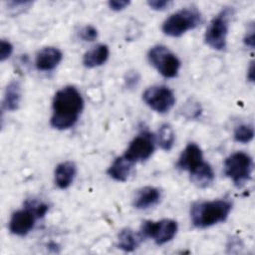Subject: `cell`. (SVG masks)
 I'll return each mask as SVG.
<instances>
[{
    "instance_id": "cell-1",
    "label": "cell",
    "mask_w": 255,
    "mask_h": 255,
    "mask_svg": "<svg viewBox=\"0 0 255 255\" xmlns=\"http://www.w3.org/2000/svg\"><path fill=\"white\" fill-rule=\"evenodd\" d=\"M83 108L84 100L75 87L67 86L60 89L52 103L51 126L60 130L72 128L77 123Z\"/></svg>"
},
{
    "instance_id": "cell-2",
    "label": "cell",
    "mask_w": 255,
    "mask_h": 255,
    "mask_svg": "<svg viewBox=\"0 0 255 255\" xmlns=\"http://www.w3.org/2000/svg\"><path fill=\"white\" fill-rule=\"evenodd\" d=\"M232 209L231 201L216 199L210 201H198L190 208L192 224L198 228H206L227 219Z\"/></svg>"
},
{
    "instance_id": "cell-3",
    "label": "cell",
    "mask_w": 255,
    "mask_h": 255,
    "mask_svg": "<svg viewBox=\"0 0 255 255\" xmlns=\"http://www.w3.org/2000/svg\"><path fill=\"white\" fill-rule=\"evenodd\" d=\"M201 21L200 12L194 7L182 8L164 20L162 32L170 37H179L185 32L196 28Z\"/></svg>"
},
{
    "instance_id": "cell-4",
    "label": "cell",
    "mask_w": 255,
    "mask_h": 255,
    "mask_svg": "<svg viewBox=\"0 0 255 255\" xmlns=\"http://www.w3.org/2000/svg\"><path fill=\"white\" fill-rule=\"evenodd\" d=\"M253 161L249 154L237 151L230 154L224 161V173L236 187H242L251 178Z\"/></svg>"
},
{
    "instance_id": "cell-5",
    "label": "cell",
    "mask_w": 255,
    "mask_h": 255,
    "mask_svg": "<svg viewBox=\"0 0 255 255\" xmlns=\"http://www.w3.org/2000/svg\"><path fill=\"white\" fill-rule=\"evenodd\" d=\"M232 14L233 10L230 7H226L222 9L209 23L204 34V40L212 49L221 51L226 48V37Z\"/></svg>"
},
{
    "instance_id": "cell-6",
    "label": "cell",
    "mask_w": 255,
    "mask_h": 255,
    "mask_svg": "<svg viewBox=\"0 0 255 255\" xmlns=\"http://www.w3.org/2000/svg\"><path fill=\"white\" fill-rule=\"evenodd\" d=\"M149 63L165 78H173L180 68L179 59L165 46L155 45L147 53Z\"/></svg>"
},
{
    "instance_id": "cell-7",
    "label": "cell",
    "mask_w": 255,
    "mask_h": 255,
    "mask_svg": "<svg viewBox=\"0 0 255 255\" xmlns=\"http://www.w3.org/2000/svg\"><path fill=\"white\" fill-rule=\"evenodd\" d=\"M177 223L172 219H162L159 221L146 220L140 227L142 238H152L155 244L162 245L170 241L177 232Z\"/></svg>"
},
{
    "instance_id": "cell-8",
    "label": "cell",
    "mask_w": 255,
    "mask_h": 255,
    "mask_svg": "<svg viewBox=\"0 0 255 255\" xmlns=\"http://www.w3.org/2000/svg\"><path fill=\"white\" fill-rule=\"evenodd\" d=\"M142 100L153 111L159 114L169 112L175 104L173 92L165 86H152L142 94Z\"/></svg>"
},
{
    "instance_id": "cell-9",
    "label": "cell",
    "mask_w": 255,
    "mask_h": 255,
    "mask_svg": "<svg viewBox=\"0 0 255 255\" xmlns=\"http://www.w3.org/2000/svg\"><path fill=\"white\" fill-rule=\"evenodd\" d=\"M154 150V138L148 131H142L135 136L124 153L134 163L147 159Z\"/></svg>"
},
{
    "instance_id": "cell-10",
    "label": "cell",
    "mask_w": 255,
    "mask_h": 255,
    "mask_svg": "<svg viewBox=\"0 0 255 255\" xmlns=\"http://www.w3.org/2000/svg\"><path fill=\"white\" fill-rule=\"evenodd\" d=\"M38 218L40 217L35 210L25 203L23 209L17 210L12 214L9 221V229L15 235L24 236L33 229Z\"/></svg>"
},
{
    "instance_id": "cell-11",
    "label": "cell",
    "mask_w": 255,
    "mask_h": 255,
    "mask_svg": "<svg viewBox=\"0 0 255 255\" xmlns=\"http://www.w3.org/2000/svg\"><path fill=\"white\" fill-rule=\"evenodd\" d=\"M62 58L63 54L59 49L55 47H46L37 54L35 65L39 71H51L60 64Z\"/></svg>"
},
{
    "instance_id": "cell-12",
    "label": "cell",
    "mask_w": 255,
    "mask_h": 255,
    "mask_svg": "<svg viewBox=\"0 0 255 255\" xmlns=\"http://www.w3.org/2000/svg\"><path fill=\"white\" fill-rule=\"evenodd\" d=\"M202 161H203V155L200 147L196 143L190 142L182 150L177 160L176 166L180 169L190 171Z\"/></svg>"
},
{
    "instance_id": "cell-13",
    "label": "cell",
    "mask_w": 255,
    "mask_h": 255,
    "mask_svg": "<svg viewBox=\"0 0 255 255\" xmlns=\"http://www.w3.org/2000/svg\"><path fill=\"white\" fill-rule=\"evenodd\" d=\"M160 199V191L153 186H144L137 190L133 198V206L137 209H146L156 205Z\"/></svg>"
},
{
    "instance_id": "cell-14",
    "label": "cell",
    "mask_w": 255,
    "mask_h": 255,
    "mask_svg": "<svg viewBox=\"0 0 255 255\" xmlns=\"http://www.w3.org/2000/svg\"><path fill=\"white\" fill-rule=\"evenodd\" d=\"M135 163L125 154L117 157L108 169V174L117 181H126Z\"/></svg>"
},
{
    "instance_id": "cell-15",
    "label": "cell",
    "mask_w": 255,
    "mask_h": 255,
    "mask_svg": "<svg viewBox=\"0 0 255 255\" xmlns=\"http://www.w3.org/2000/svg\"><path fill=\"white\" fill-rule=\"evenodd\" d=\"M76 173L77 167L73 161L61 162L55 169L56 185L61 189L68 188L73 183Z\"/></svg>"
},
{
    "instance_id": "cell-16",
    "label": "cell",
    "mask_w": 255,
    "mask_h": 255,
    "mask_svg": "<svg viewBox=\"0 0 255 255\" xmlns=\"http://www.w3.org/2000/svg\"><path fill=\"white\" fill-rule=\"evenodd\" d=\"M191 182L200 188L209 186L214 180V172L209 163L204 160L189 171Z\"/></svg>"
},
{
    "instance_id": "cell-17",
    "label": "cell",
    "mask_w": 255,
    "mask_h": 255,
    "mask_svg": "<svg viewBox=\"0 0 255 255\" xmlns=\"http://www.w3.org/2000/svg\"><path fill=\"white\" fill-rule=\"evenodd\" d=\"M109 54V47L105 44H99L84 54L83 64L87 68L99 67L108 60Z\"/></svg>"
},
{
    "instance_id": "cell-18",
    "label": "cell",
    "mask_w": 255,
    "mask_h": 255,
    "mask_svg": "<svg viewBox=\"0 0 255 255\" xmlns=\"http://www.w3.org/2000/svg\"><path fill=\"white\" fill-rule=\"evenodd\" d=\"M22 98V89L21 85L18 81H11L4 93V98L2 101L3 109L7 111H16L19 108L20 102Z\"/></svg>"
},
{
    "instance_id": "cell-19",
    "label": "cell",
    "mask_w": 255,
    "mask_h": 255,
    "mask_svg": "<svg viewBox=\"0 0 255 255\" xmlns=\"http://www.w3.org/2000/svg\"><path fill=\"white\" fill-rule=\"evenodd\" d=\"M142 239L143 238L139 232L135 233L130 228H125L119 233L118 246L124 251L130 252L139 246Z\"/></svg>"
},
{
    "instance_id": "cell-20",
    "label": "cell",
    "mask_w": 255,
    "mask_h": 255,
    "mask_svg": "<svg viewBox=\"0 0 255 255\" xmlns=\"http://www.w3.org/2000/svg\"><path fill=\"white\" fill-rule=\"evenodd\" d=\"M174 139H175V134H174V131H173L172 128L170 127V125L163 124L158 129L157 140H158L159 146L163 150L168 151L172 148Z\"/></svg>"
},
{
    "instance_id": "cell-21",
    "label": "cell",
    "mask_w": 255,
    "mask_h": 255,
    "mask_svg": "<svg viewBox=\"0 0 255 255\" xmlns=\"http://www.w3.org/2000/svg\"><path fill=\"white\" fill-rule=\"evenodd\" d=\"M253 136H254V128L251 125H246V124L239 125L234 129L233 137L238 142L247 143L250 140H252Z\"/></svg>"
},
{
    "instance_id": "cell-22",
    "label": "cell",
    "mask_w": 255,
    "mask_h": 255,
    "mask_svg": "<svg viewBox=\"0 0 255 255\" xmlns=\"http://www.w3.org/2000/svg\"><path fill=\"white\" fill-rule=\"evenodd\" d=\"M80 37L81 39H83L84 41H89V42H92V41H95L98 37V31L97 29L92 26V25H88V26H85L81 29L80 31Z\"/></svg>"
},
{
    "instance_id": "cell-23",
    "label": "cell",
    "mask_w": 255,
    "mask_h": 255,
    "mask_svg": "<svg viewBox=\"0 0 255 255\" xmlns=\"http://www.w3.org/2000/svg\"><path fill=\"white\" fill-rule=\"evenodd\" d=\"M13 52V46L9 41L1 40L0 42V61L3 62L10 57Z\"/></svg>"
},
{
    "instance_id": "cell-24",
    "label": "cell",
    "mask_w": 255,
    "mask_h": 255,
    "mask_svg": "<svg viewBox=\"0 0 255 255\" xmlns=\"http://www.w3.org/2000/svg\"><path fill=\"white\" fill-rule=\"evenodd\" d=\"M171 2L168 0H149L147 2L148 6L154 10H163L169 6Z\"/></svg>"
},
{
    "instance_id": "cell-25",
    "label": "cell",
    "mask_w": 255,
    "mask_h": 255,
    "mask_svg": "<svg viewBox=\"0 0 255 255\" xmlns=\"http://www.w3.org/2000/svg\"><path fill=\"white\" fill-rule=\"evenodd\" d=\"M129 4V1L127 0H113L109 2V6L114 11H120L125 9Z\"/></svg>"
},
{
    "instance_id": "cell-26",
    "label": "cell",
    "mask_w": 255,
    "mask_h": 255,
    "mask_svg": "<svg viewBox=\"0 0 255 255\" xmlns=\"http://www.w3.org/2000/svg\"><path fill=\"white\" fill-rule=\"evenodd\" d=\"M249 32L250 33H247V35L244 38V43L250 48H253L254 47V29L252 28L251 31Z\"/></svg>"
},
{
    "instance_id": "cell-27",
    "label": "cell",
    "mask_w": 255,
    "mask_h": 255,
    "mask_svg": "<svg viewBox=\"0 0 255 255\" xmlns=\"http://www.w3.org/2000/svg\"><path fill=\"white\" fill-rule=\"evenodd\" d=\"M247 78L249 81L254 82V63L251 62L249 69H248V73H247Z\"/></svg>"
}]
</instances>
